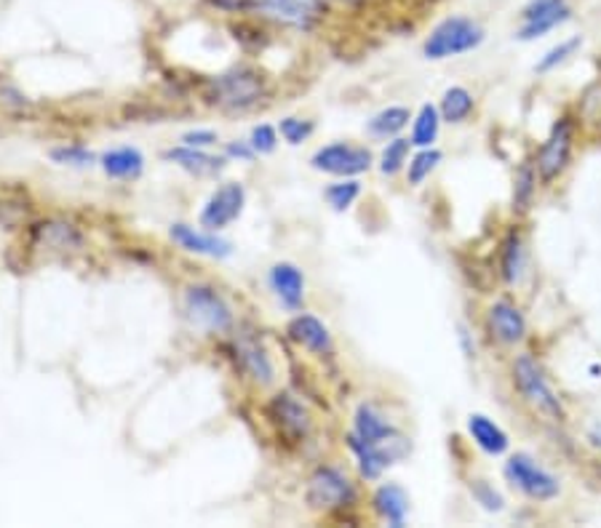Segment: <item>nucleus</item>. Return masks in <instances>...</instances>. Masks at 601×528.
I'll return each instance as SVG.
<instances>
[{
  "label": "nucleus",
  "instance_id": "dca6fc26",
  "mask_svg": "<svg viewBox=\"0 0 601 528\" xmlns=\"http://www.w3.org/2000/svg\"><path fill=\"white\" fill-rule=\"evenodd\" d=\"M272 294L281 300L283 307L300 310L302 300H305V276L297 265L291 262H278L268 276Z\"/></svg>",
  "mask_w": 601,
  "mask_h": 528
},
{
  "label": "nucleus",
  "instance_id": "4c0bfd02",
  "mask_svg": "<svg viewBox=\"0 0 601 528\" xmlns=\"http://www.w3.org/2000/svg\"><path fill=\"white\" fill-rule=\"evenodd\" d=\"M209 3L225 14H249V0H209Z\"/></svg>",
  "mask_w": 601,
  "mask_h": 528
},
{
  "label": "nucleus",
  "instance_id": "58836bf2",
  "mask_svg": "<svg viewBox=\"0 0 601 528\" xmlns=\"http://www.w3.org/2000/svg\"><path fill=\"white\" fill-rule=\"evenodd\" d=\"M227 155H233V158H241V160H249L254 150L252 145H227Z\"/></svg>",
  "mask_w": 601,
  "mask_h": 528
},
{
  "label": "nucleus",
  "instance_id": "473e14b6",
  "mask_svg": "<svg viewBox=\"0 0 601 528\" xmlns=\"http://www.w3.org/2000/svg\"><path fill=\"white\" fill-rule=\"evenodd\" d=\"M580 43H582L580 38L561 41L559 46H554V48H550V52L545 54V57H543L541 61H537V67H535V70H537V72H550V70H556V67L564 65V61H567L569 57H572L575 52H578V48H580Z\"/></svg>",
  "mask_w": 601,
  "mask_h": 528
},
{
  "label": "nucleus",
  "instance_id": "bb28decb",
  "mask_svg": "<svg viewBox=\"0 0 601 528\" xmlns=\"http://www.w3.org/2000/svg\"><path fill=\"white\" fill-rule=\"evenodd\" d=\"M537 192V169L532 164H524L522 169L516 171V179H513V209L526 211L535 201Z\"/></svg>",
  "mask_w": 601,
  "mask_h": 528
},
{
  "label": "nucleus",
  "instance_id": "a211bd4d",
  "mask_svg": "<svg viewBox=\"0 0 601 528\" xmlns=\"http://www.w3.org/2000/svg\"><path fill=\"white\" fill-rule=\"evenodd\" d=\"M468 432L470 438H474V443L479 446L481 451H487L489 457H503V453L511 449V440H508L503 427L485 414L468 416Z\"/></svg>",
  "mask_w": 601,
  "mask_h": 528
},
{
  "label": "nucleus",
  "instance_id": "c85d7f7f",
  "mask_svg": "<svg viewBox=\"0 0 601 528\" xmlns=\"http://www.w3.org/2000/svg\"><path fill=\"white\" fill-rule=\"evenodd\" d=\"M409 147H412V139H401V136H393V142H388L380 158V171L386 177H396V173L404 169L409 160Z\"/></svg>",
  "mask_w": 601,
  "mask_h": 528
},
{
  "label": "nucleus",
  "instance_id": "1a4fd4ad",
  "mask_svg": "<svg viewBox=\"0 0 601 528\" xmlns=\"http://www.w3.org/2000/svg\"><path fill=\"white\" fill-rule=\"evenodd\" d=\"M572 145H575V126L569 117H561L554 128H550L548 139L543 142L541 153H537L535 169L541 173L545 184L554 182L559 173L569 166V158H572Z\"/></svg>",
  "mask_w": 601,
  "mask_h": 528
},
{
  "label": "nucleus",
  "instance_id": "20e7f679",
  "mask_svg": "<svg viewBox=\"0 0 601 528\" xmlns=\"http://www.w3.org/2000/svg\"><path fill=\"white\" fill-rule=\"evenodd\" d=\"M203 97L222 110H249L265 97V80L252 67H235L225 76L209 80Z\"/></svg>",
  "mask_w": 601,
  "mask_h": 528
},
{
  "label": "nucleus",
  "instance_id": "423d86ee",
  "mask_svg": "<svg viewBox=\"0 0 601 528\" xmlns=\"http://www.w3.org/2000/svg\"><path fill=\"white\" fill-rule=\"evenodd\" d=\"M185 313L190 323L212 334H225L233 328L231 304L222 300V294H216L212 285H190L185 291Z\"/></svg>",
  "mask_w": 601,
  "mask_h": 528
},
{
  "label": "nucleus",
  "instance_id": "f3484780",
  "mask_svg": "<svg viewBox=\"0 0 601 528\" xmlns=\"http://www.w3.org/2000/svg\"><path fill=\"white\" fill-rule=\"evenodd\" d=\"M235 358H238L241 369H244L257 384L272 382V374H276V371H272L268 352H265V347L259 345L257 339H249V337L235 339Z\"/></svg>",
  "mask_w": 601,
  "mask_h": 528
},
{
  "label": "nucleus",
  "instance_id": "0eeeda50",
  "mask_svg": "<svg viewBox=\"0 0 601 528\" xmlns=\"http://www.w3.org/2000/svg\"><path fill=\"white\" fill-rule=\"evenodd\" d=\"M505 478L513 483L522 494L537 502H550L559 496V478L550 475L543 464H537V459H532L530 453H513L505 462Z\"/></svg>",
  "mask_w": 601,
  "mask_h": 528
},
{
  "label": "nucleus",
  "instance_id": "393cba45",
  "mask_svg": "<svg viewBox=\"0 0 601 528\" xmlns=\"http://www.w3.org/2000/svg\"><path fill=\"white\" fill-rule=\"evenodd\" d=\"M438 128H442V113H438V108L436 104H423L418 117H414L412 145L420 147V150H423V147H433Z\"/></svg>",
  "mask_w": 601,
  "mask_h": 528
},
{
  "label": "nucleus",
  "instance_id": "ea45409f",
  "mask_svg": "<svg viewBox=\"0 0 601 528\" xmlns=\"http://www.w3.org/2000/svg\"><path fill=\"white\" fill-rule=\"evenodd\" d=\"M586 438H588V443L593 446V449L601 451V422H593V425L588 427Z\"/></svg>",
  "mask_w": 601,
  "mask_h": 528
},
{
  "label": "nucleus",
  "instance_id": "2eb2a0df",
  "mask_svg": "<svg viewBox=\"0 0 601 528\" xmlns=\"http://www.w3.org/2000/svg\"><path fill=\"white\" fill-rule=\"evenodd\" d=\"M169 235L177 246L185 248V251L201 254V257L225 259L233 254V246L227 244L225 238H216L214 233H201V229L190 225H171Z\"/></svg>",
  "mask_w": 601,
  "mask_h": 528
},
{
  "label": "nucleus",
  "instance_id": "aec40b11",
  "mask_svg": "<svg viewBox=\"0 0 601 528\" xmlns=\"http://www.w3.org/2000/svg\"><path fill=\"white\" fill-rule=\"evenodd\" d=\"M166 158L175 160L179 169H185L193 177H216L222 169H225V158H216V155H209L198 147H175V150L166 153Z\"/></svg>",
  "mask_w": 601,
  "mask_h": 528
},
{
  "label": "nucleus",
  "instance_id": "9d476101",
  "mask_svg": "<svg viewBox=\"0 0 601 528\" xmlns=\"http://www.w3.org/2000/svg\"><path fill=\"white\" fill-rule=\"evenodd\" d=\"M371 164H375V158H371L367 147L345 145V142L321 147L311 158L315 171L332 173V177H358V173L369 171Z\"/></svg>",
  "mask_w": 601,
  "mask_h": 528
},
{
  "label": "nucleus",
  "instance_id": "c756f323",
  "mask_svg": "<svg viewBox=\"0 0 601 528\" xmlns=\"http://www.w3.org/2000/svg\"><path fill=\"white\" fill-rule=\"evenodd\" d=\"M41 238L46 240V246L54 248H78L80 246V233L67 222H46L41 225Z\"/></svg>",
  "mask_w": 601,
  "mask_h": 528
},
{
  "label": "nucleus",
  "instance_id": "b1692460",
  "mask_svg": "<svg viewBox=\"0 0 601 528\" xmlns=\"http://www.w3.org/2000/svg\"><path fill=\"white\" fill-rule=\"evenodd\" d=\"M438 113H442V121L446 123L468 121L470 113H474V94L468 89H463V86H452V89L444 91Z\"/></svg>",
  "mask_w": 601,
  "mask_h": 528
},
{
  "label": "nucleus",
  "instance_id": "9b49d317",
  "mask_svg": "<svg viewBox=\"0 0 601 528\" xmlns=\"http://www.w3.org/2000/svg\"><path fill=\"white\" fill-rule=\"evenodd\" d=\"M244 203H246L244 184H238V182L222 184V188L216 190L212 198H209L207 206H203L201 225L207 229H212V233L214 229L233 225V222L241 216V211H244Z\"/></svg>",
  "mask_w": 601,
  "mask_h": 528
},
{
  "label": "nucleus",
  "instance_id": "cd10ccee",
  "mask_svg": "<svg viewBox=\"0 0 601 528\" xmlns=\"http://www.w3.org/2000/svg\"><path fill=\"white\" fill-rule=\"evenodd\" d=\"M438 164H442V153L433 150V147H423V150L409 160V169H407L409 184H414V188H418V184H423Z\"/></svg>",
  "mask_w": 601,
  "mask_h": 528
},
{
  "label": "nucleus",
  "instance_id": "6e6552de",
  "mask_svg": "<svg viewBox=\"0 0 601 528\" xmlns=\"http://www.w3.org/2000/svg\"><path fill=\"white\" fill-rule=\"evenodd\" d=\"M569 20H572L569 0H526L522 14H519L516 38L524 43L545 38L550 30L561 27Z\"/></svg>",
  "mask_w": 601,
  "mask_h": 528
},
{
  "label": "nucleus",
  "instance_id": "c9c22d12",
  "mask_svg": "<svg viewBox=\"0 0 601 528\" xmlns=\"http://www.w3.org/2000/svg\"><path fill=\"white\" fill-rule=\"evenodd\" d=\"M249 145H252V150H254V153L270 155L272 150H276V145H278L276 128L268 126V123H263V126H254Z\"/></svg>",
  "mask_w": 601,
  "mask_h": 528
},
{
  "label": "nucleus",
  "instance_id": "4468645a",
  "mask_svg": "<svg viewBox=\"0 0 601 528\" xmlns=\"http://www.w3.org/2000/svg\"><path fill=\"white\" fill-rule=\"evenodd\" d=\"M287 334L291 341H297L300 347L311 350L313 356H332L334 352L330 328L315 318V315H297V318H291Z\"/></svg>",
  "mask_w": 601,
  "mask_h": 528
},
{
  "label": "nucleus",
  "instance_id": "f257e3e1",
  "mask_svg": "<svg viewBox=\"0 0 601 528\" xmlns=\"http://www.w3.org/2000/svg\"><path fill=\"white\" fill-rule=\"evenodd\" d=\"M511 379L516 393L524 397V403H530L537 414H543L550 422H564L567 419V408H564L561 397L556 395V390L550 387L548 377H545L543 366L537 363L530 352H522L511 366Z\"/></svg>",
  "mask_w": 601,
  "mask_h": 528
},
{
  "label": "nucleus",
  "instance_id": "412c9836",
  "mask_svg": "<svg viewBox=\"0 0 601 528\" xmlns=\"http://www.w3.org/2000/svg\"><path fill=\"white\" fill-rule=\"evenodd\" d=\"M353 435H358V438L364 440V443H382V440H388L390 435H396L393 425L377 412L375 406H369V403H361L356 412V419H353Z\"/></svg>",
  "mask_w": 601,
  "mask_h": 528
},
{
  "label": "nucleus",
  "instance_id": "4be33fe9",
  "mask_svg": "<svg viewBox=\"0 0 601 528\" xmlns=\"http://www.w3.org/2000/svg\"><path fill=\"white\" fill-rule=\"evenodd\" d=\"M99 164L110 179H136L145 169V155L136 147H118V150L104 153Z\"/></svg>",
  "mask_w": 601,
  "mask_h": 528
},
{
  "label": "nucleus",
  "instance_id": "a878e982",
  "mask_svg": "<svg viewBox=\"0 0 601 528\" xmlns=\"http://www.w3.org/2000/svg\"><path fill=\"white\" fill-rule=\"evenodd\" d=\"M409 117H412V115H409L407 108H388V110H382V113H377L375 117H371L367 132L371 136H377V139H388V136H396V134L404 132Z\"/></svg>",
  "mask_w": 601,
  "mask_h": 528
},
{
  "label": "nucleus",
  "instance_id": "f03ea898",
  "mask_svg": "<svg viewBox=\"0 0 601 528\" xmlns=\"http://www.w3.org/2000/svg\"><path fill=\"white\" fill-rule=\"evenodd\" d=\"M487 41V30L474 16L452 14L431 30L423 43V54L427 59H449L460 54L474 52Z\"/></svg>",
  "mask_w": 601,
  "mask_h": 528
},
{
  "label": "nucleus",
  "instance_id": "6ab92c4d",
  "mask_svg": "<svg viewBox=\"0 0 601 528\" xmlns=\"http://www.w3.org/2000/svg\"><path fill=\"white\" fill-rule=\"evenodd\" d=\"M371 505H375V513L380 515L382 520H388L390 526H404L409 515V496L401 486H396V483L380 486L375 491V496H371Z\"/></svg>",
  "mask_w": 601,
  "mask_h": 528
},
{
  "label": "nucleus",
  "instance_id": "e433bc0d",
  "mask_svg": "<svg viewBox=\"0 0 601 528\" xmlns=\"http://www.w3.org/2000/svg\"><path fill=\"white\" fill-rule=\"evenodd\" d=\"M182 142H185V145H188V147H198V150H201V147L214 145V142H216V134H214V132H209V128H201V132L185 134V136H182Z\"/></svg>",
  "mask_w": 601,
  "mask_h": 528
},
{
  "label": "nucleus",
  "instance_id": "39448f33",
  "mask_svg": "<svg viewBox=\"0 0 601 528\" xmlns=\"http://www.w3.org/2000/svg\"><path fill=\"white\" fill-rule=\"evenodd\" d=\"M356 483L340 468L324 464V468H319L308 478L305 502L311 509H319V513H340V509L356 505Z\"/></svg>",
  "mask_w": 601,
  "mask_h": 528
},
{
  "label": "nucleus",
  "instance_id": "72a5a7b5",
  "mask_svg": "<svg viewBox=\"0 0 601 528\" xmlns=\"http://www.w3.org/2000/svg\"><path fill=\"white\" fill-rule=\"evenodd\" d=\"M470 494H474V499L485 509H489V513H500V509L505 507V499L500 496V491H494L487 481L470 483Z\"/></svg>",
  "mask_w": 601,
  "mask_h": 528
},
{
  "label": "nucleus",
  "instance_id": "7ed1b4c3",
  "mask_svg": "<svg viewBox=\"0 0 601 528\" xmlns=\"http://www.w3.org/2000/svg\"><path fill=\"white\" fill-rule=\"evenodd\" d=\"M330 0H249V14L281 27L311 33L324 22Z\"/></svg>",
  "mask_w": 601,
  "mask_h": 528
},
{
  "label": "nucleus",
  "instance_id": "5701e85b",
  "mask_svg": "<svg viewBox=\"0 0 601 528\" xmlns=\"http://www.w3.org/2000/svg\"><path fill=\"white\" fill-rule=\"evenodd\" d=\"M526 267V248L519 233H508L503 246H500V276L508 285L522 281Z\"/></svg>",
  "mask_w": 601,
  "mask_h": 528
},
{
  "label": "nucleus",
  "instance_id": "f8f14e48",
  "mask_svg": "<svg viewBox=\"0 0 601 528\" xmlns=\"http://www.w3.org/2000/svg\"><path fill=\"white\" fill-rule=\"evenodd\" d=\"M487 328L494 341L511 347L526 337V318L513 302H494L487 313Z\"/></svg>",
  "mask_w": 601,
  "mask_h": 528
},
{
  "label": "nucleus",
  "instance_id": "7c9ffc66",
  "mask_svg": "<svg viewBox=\"0 0 601 528\" xmlns=\"http://www.w3.org/2000/svg\"><path fill=\"white\" fill-rule=\"evenodd\" d=\"M52 160L59 166H70V169H89L94 166V153L86 150L80 145H70V147H54L52 150Z\"/></svg>",
  "mask_w": 601,
  "mask_h": 528
},
{
  "label": "nucleus",
  "instance_id": "ddd939ff",
  "mask_svg": "<svg viewBox=\"0 0 601 528\" xmlns=\"http://www.w3.org/2000/svg\"><path fill=\"white\" fill-rule=\"evenodd\" d=\"M268 416L276 422L278 430L291 440H302L311 432V416L302 408V403L294 401V395L289 393H278L272 397L268 403Z\"/></svg>",
  "mask_w": 601,
  "mask_h": 528
},
{
  "label": "nucleus",
  "instance_id": "f704fd0d",
  "mask_svg": "<svg viewBox=\"0 0 601 528\" xmlns=\"http://www.w3.org/2000/svg\"><path fill=\"white\" fill-rule=\"evenodd\" d=\"M313 134L311 121H300V117H287L281 121V136L289 142V145H302L308 136Z\"/></svg>",
  "mask_w": 601,
  "mask_h": 528
},
{
  "label": "nucleus",
  "instance_id": "2f4dec72",
  "mask_svg": "<svg viewBox=\"0 0 601 528\" xmlns=\"http://www.w3.org/2000/svg\"><path fill=\"white\" fill-rule=\"evenodd\" d=\"M324 195L334 211H348L353 203H356V198L361 195V184L350 179V182H340V184H332V188H326Z\"/></svg>",
  "mask_w": 601,
  "mask_h": 528
}]
</instances>
